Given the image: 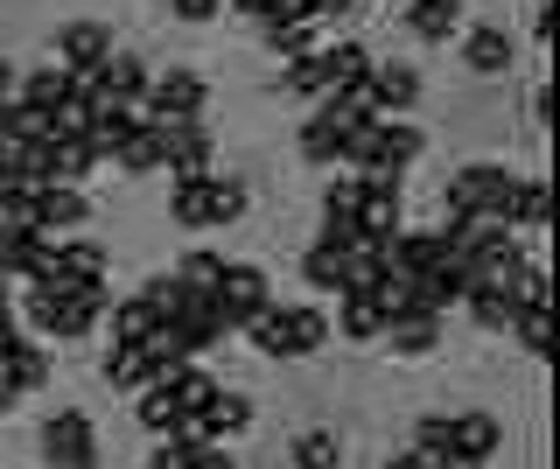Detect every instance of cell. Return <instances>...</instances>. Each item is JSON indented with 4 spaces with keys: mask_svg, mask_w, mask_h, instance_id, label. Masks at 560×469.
<instances>
[{
    "mask_svg": "<svg viewBox=\"0 0 560 469\" xmlns=\"http://www.w3.org/2000/svg\"><path fill=\"white\" fill-rule=\"evenodd\" d=\"M512 168H498V162H463L448 176L442 189V218H490V224H504V203H512Z\"/></svg>",
    "mask_w": 560,
    "mask_h": 469,
    "instance_id": "cell-1",
    "label": "cell"
},
{
    "mask_svg": "<svg viewBox=\"0 0 560 469\" xmlns=\"http://www.w3.org/2000/svg\"><path fill=\"white\" fill-rule=\"evenodd\" d=\"M43 462L49 469H98V427H92V413H78V407H57L43 421Z\"/></svg>",
    "mask_w": 560,
    "mask_h": 469,
    "instance_id": "cell-2",
    "label": "cell"
},
{
    "mask_svg": "<svg viewBox=\"0 0 560 469\" xmlns=\"http://www.w3.org/2000/svg\"><path fill=\"white\" fill-rule=\"evenodd\" d=\"M372 49H364L358 36H337V43H323V71H329V84H364L372 78Z\"/></svg>",
    "mask_w": 560,
    "mask_h": 469,
    "instance_id": "cell-23",
    "label": "cell"
},
{
    "mask_svg": "<svg viewBox=\"0 0 560 469\" xmlns=\"http://www.w3.org/2000/svg\"><path fill=\"white\" fill-rule=\"evenodd\" d=\"M288 337H294V357H315V351L329 343V316H323L315 302H294V308H288Z\"/></svg>",
    "mask_w": 560,
    "mask_h": 469,
    "instance_id": "cell-35",
    "label": "cell"
},
{
    "mask_svg": "<svg viewBox=\"0 0 560 469\" xmlns=\"http://www.w3.org/2000/svg\"><path fill=\"white\" fill-rule=\"evenodd\" d=\"M210 106V84L197 71H162V78H148V113H154V127H183V119H203Z\"/></svg>",
    "mask_w": 560,
    "mask_h": 469,
    "instance_id": "cell-5",
    "label": "cell"
},
{
    "mask_svg": "<svg viewBox=\"0 0 560 469\" xmlns=\"http://www.w3.org/2000/svg\"><path fill=\"white\" fill-rule=\"evenodd\" d=\"M280 92H294V98H323V92H329V71H323V49H315V57H294L288 71H280Z\"/></svg>",
    "mask_w": 560,
    "mask_h": 469,
    "instance_id": "cell-39",
    "label": "cell"
},
{
    "mask_svg": "<svg viewBox=\"0 0 560 469\" xmlns=\"http://www.w3.org/2000/svg\"><path fill=\"white\" fill-rule=\"evenodd\" d=\"M98 372H105V386H113V392H140V386H154V372H148V357H140V343H113Z\"/></svg>",
    "mask_w": 560,
    "mask_h": 469,
    "instance_id": "cell-27",
    "label": "cell"
},
{
    "mask_svg": "<svg viewBox=\"0 0 560 469\" xmlns=\"http://www.w3.org/2000/svg\"><path fill=\"white\" fill-rule=\"evenodd\" d=\"M323 211H358V168H329V183H323Z\"/></svg>",
    "mask_w": 560,
    "mask_h": 469,
    "instance_id": "cell-46",
    "label": "cell"
},
{
    "mask_svg": "<svg viewBox=\"0 0 560 469\" xmlns=\"http://www.w3.org/2000/svg\"><path fill=\"white\" fill-rule=\"evenodd\" d=\"M288 456H294V469H343V434L337 427H302Z\"/></svg>",
    "mask_w": 560,
    "mask_h": 469,
    "instance_id": "cell-25",
    "label": "cell"
},
{
    "mask_svg": "<svg viewBox=\"0 0 560 469\" xmlns=\"http://www.w3.org/2000/svg\"><path fill=\"white\" fill-rule=\"evenodd\" d=\"M162 154H168V176H210L218 141H210L203 119H183V127H162Z\"/></svg>",
    "mask_w": 560,
    "mask_h": 469,
    "instance_id": "cell-8",
    "label": "cell"
},
{
    "mask_svg": "<svg viewBox=\"0 0 560 469\" xmlns=\"http://www.w3.org/2000/svg\"><path fill=\"white\" fill-rule=\"evenodd\" d=\"M105 316H113V343H140V337H148L154 323H162V316H154L148 302H140V294H133V302H113Z\"/></svg>",
    "mask_w": 560,
    "mask_h": 469,
    "instance_id": "cell-40",
    "label": "cell"
},
{
    "mask_svg": "<svg viewBox=\"0 0 560 469\" xmlns=\"http://www.w3.org/2000/svg\"><path fill=\"white\" fill-rule=\"evenodd\" d=\"M22 316H28L35 337H57V343H70V337H92V329H98L92 308H84L78 294H57V288H28Z\"/></svg>",
    "mask_w": 560,
    "mask_h": 469,
    "instance_id": "cell-4",
    "label": "cell"
},
{
    "mask_svg": "<svg viewBox=\"0 0 560 469\" xmlns=\"http://www.w3.org/2000/svg\"><path fill=\"white\" fill-rule=\"evenodd\" d=\"M14 84H22V71H14V63L0 57V106H8V98H14Z\"/></svg>",
    "mask_w": 560,
    "mask_h": 469,
    "instance_id": "cell-54",
    "label": "cell"
},
{
    "mask_svg": "<svg viewBox=\"0 0 560 469\" xmlns=\"http://www.w3.org/2000/svg\"><path fill=\"white\" fill-rule=\"evenodd\" d=\"M162 386H168V399H175V413H203L210 399H218V378H210L197 357H183V364L162 378Z\"/></svg>",
    "mask_w": 560,
    "mask_h": 469,
    "instance_id": "cell-21",
    "label": "cell"
},
{
    "mask_svg": "<svg viewBox=\"0 0 560 469\" xmlns=\"http://www.w3.org/2000/svg\"><path fill=\"white\" fill-rule=\"evenodd\" d=\"M378 343L393 357H434V343H442V316H428V308H407V316H385Z\"/></svg>",
    "mask_w": 560,
    "mask_h": 469,
    "instance_id": "cell-12",
    "label": "cell"
},
{
    "mask_svg": "<svg viewBox=\"0 0 560 469\" xmlns=\"http://www.w3.org/2000/svg\"><path fill=\"white\" fill-rule=\"evenodd\" d=\"M407 448H413V456H428V462H448V456H455V442H448V413H428V421L413 427V442H407Z\"/></svg>",
    "mask_w": 560,
    "mask_h": 469,
    "instance_id": "cell-43",
    "label": "cell"
},
{
    "mask_svg": "<svg viewBox=\"0 0 560 469\" xmlns=\"http://www.w3.org/2000/svg\"><path fill=\"white\" fill-rule=\"evenodd\" d=\"M224 8H232V14H245V22H259V14H267V0H224Z\"/></svg>",
    "mask_w": 560,
    "mask_h": 469,
    "instance_id": "cell-55",
    "label": "cell"
},
{
    "mask_svg": "<svg viewBox=\"0 0 560 469\" xmlns=\"http://www.w3.org/2000/svg\"><path fill=\"white\" fill-rule=\"evenodd\" d=\"M343 14H358V0H308V22L315 28H337Z\"/></svg>",
    "mask_w": 560,
    "mask_h": 469,
    "instance_id": "cell-50",
    "label": "cell"
},
{
    "mask_svg": "<svg viewBox=\"0 0 560 469\" xmlns=\"http://www.w3.org/2000/svg\"><path fill=\"white\" fill-rule=\"evenodd\" d=\"M105 162H113L119 176H162V168H168V154H162V127H133L127 141L105 154Z\"/></svg>",
    "mask_w": 560,
    "mask_h": 469,
    "instance_id": "cell-17",
    "label": "cell"
},
{
    "mask_svg": "<svg viewBox=\"0 0 560 469\" xmlns=\"http://www.w3.org/2000/svg\"><path fill=\"white\" fill-rule=\"evenodd\" d=\"M477 469H490V462H477Z\"/></svg>",
    "mask_w": 560,
    "mask_h": 469,
    "instance_id": "cell-56",
    "label": "cell"
},
{
    "mask_svg": "<svg viewBox=\"0 0 560 469\" xmlns=\"http://www.w3.org/2000/svg\"><path fill=\"white\" fill-rule=\"evenodd\" d=\"M189 448H197V442H183V434H154L148 469H189Z\"/></svg>",
    "mask_w": 560,
    "mask_h": 469,
    "instance_id": "cell-47",
    "label": "cell"
},
{
    "mask_svg": "<svg viewBox=\"0 0 560 469\" xmlns=\"http://www.w3.org/2000/svg\"><path fill=\"white\" fill-rule=\"evenodd\" d=\"M218 316H224V329H245V316H259V308L273 302V281H267V267H253V259H224V281H218Z\"/></svg>",
    "mask_w": 560,
    "mask_h": 469,
    "instance_id": "cell-3",
    "label": "cell"
},
{
    "mask_svg": "<svg viewBox=\"0 0 560 469\" xmlns=\"http://www.w3.org/2000/svg\"><path fill=\"white\" fill-rule=\"evenodd\" d=\"M168 224H183V232H203V224H210L203 176H168Z\"/></svg>",
    "mask_w": 560,
    "mask_h": 469,
    "instance_id": "cell-24",
    "label": "cell"
},
{
    "mask_svg": "<svg viewBox=\"0 0 560 469\" xmlns=\"http://www.w3.org/2000/svg\"><path fill=\"white\" fill-rule=\"evenodd\" d=\"M14 98H22V106H35V113H57L63 98H70V71L43 63V71H28L22 84H14Z\"/></svg>",
    "mask_w": 560,
    "mask_h": 469,
    "instance_id": "cell-29",
    "label": "cell"
},
{
    "mask_svg": "<svg viewBox=\"0 0 560 469\" xmlns=\"http://www.w3.org/2000/svg\"><path fill=\"white\" fill-rule=\"evenodd\" d=\"M105 246H92V238H57V273H70V281H105Z\"/></svg>",
    "mask_w": 560,
    "mask_h": 469,
    "instance_id": "cell-32",
    "label": "cell"
},
{
    "mask_svg": "<svg viewBox=\"0 0 560 469\" xmlns=\"http://www.w3.org/2000/svg\"><path fill=\"white\" fill-rule=\"evenodd\" d=\"M267 28V49L280 63H294V57H315V49H323V28L315 22H259Z\"/></svg>",
    "mask_w": 560,
    "mask_h": 469,
    "instance_id": "cell-31",
    "label": "cell"
},
{
    "mask_svg": "<svg viewBox=\"0 0 560 469\" xmlns=\"http://www.w3.org/2000/svg\"><path fill=\"white\" fill-rule=\"evenodd\" d=\"M378 329H385V316H378L372 294H337V323H329V337H343V343H378Z\"/></svg>",
    "mask_w": 560,
    "mask_h": 469,
    "instance_id": "cell-19",
    "label": "cell"
},
{
    "mask_svg": "<svg viewBox=\"0 0 560 469\" xmlns=\"http://www.w3.org/2000/svg\"><path fill=\"white\" fill-rule=\"evenodd\" d=\"M133 421L148 427V434H175V421H183V413H175V399H168V386H162V378L133 392Z\"/></svg>",
    "mask_w": 560,
    "mask_h": 469,
    "instance_id": "cell-36",
    "label": "cell"
},
{
    "mask_svg": "<svg viewBox=\"0 0 560 469\" xmlns=\"http://www.w3.org/2000/svg\"><path fill=\"white\" fill-rule=\"evenodd\" d=\"M203 427H210V442H232V434H245V427H253V399H245V392H224V386H218V399L203 407Z\"/></svg>",
    "mask_w": 560,
    "mask_h": 469,
    "instance_id": "cell-28",
    "label": "cell"
},
{
    "mask_svg": "<svg viewBox=\"0 0 560 469\" xmlns=\"http://www.w3.org/2000/svg\"><path fill=\"white\" fill-rule=\"evenodd\" d=\"M358 238H364V218H358V211H323V246L350 253Z\"/></svg>",
    "mask_w": 560,
    "mask_h": 469,
    "instance_id": "cell-44",
    "label": "cell"
},
{
    "mask_svg": "<svg viewBox=\"0 0 560 469\" xmlns=\"http://www.w3.org/2000/svg\"><path fill=\"white\" fill-rule=\"evenodd\" d=\"M364 84H372L378 119H399V113H413V106H420V71H413V63H385V57H378Z\"/></svg>",
    "mask_w": 560,
    "mask_h": 469,
    "instance_id": "cell-11",
    "label": "cell"
},
{
    "mask_svg": "<svg viewBox=\"0 0 560 469\" xmlns=\"http://www.w3.org/2000/svg\"><path fill=\"white\" fill-rule=\"evenodd\" d=\"M113 57V28L105 22H70V28H57V71H70V78H92L98 63Z\"/></svg>",
    "mask_w": 560,
    "mask_h": 469,
    "instance_id": "cell-7",
    "label": "cell"
},
{
    "mask_svg": "<svg viewBox=\"0 0 560 469\" xmlns=\"http://www.w3.org/2000/svg\"><path fill=\"white\" fill-rule=\"evenodd\" d=\"M168 273H175V281H183L189 294H218V281H224V259L197 246V253H183V259H175Z\"/></svg>",
    "mask_w": 560,
    "mask_h": 469,
    "instance_id": "cell-38",
    "label": "cell"
},
{
    "mask_svg": "<svg viewBox=\"0 0 560 469\" xmlns=\"http://www.w3.org/2000/svg\"><path fill=\"white\" fill-rule=\"evenodd\" d=\"M302 281H308L315 294H343V253L315 238V246L302 253Z\"/></svg>",
    "mask_w": 560,
    "mask_h": 469,
    "instance_id": "cell-37",
    "label": "cell"
},
{
    "mask_svg": "<svg viewBox=\"0 0 560 469\" xmlns=\"http://www.w3.org/2000/svg\"><path fill=\"white\" fill-rule=\"evenodd\" d=\"M0 378H8L22 399L43 392V386H49V351H43V343H28V337H14L8 351H0Z\"/></svg>",
    "mask_w": 560,
    "mask_h": 469,
    "instance_id": "cell-16",
    "label": "cell"
},
{
    "mask_svg": "<svg viewBox=\"0 0 560 469\" xmlns=\"http://www.w3.org/2000/svg\"><path fill=\"white\" fill-rule=\"evenodd\" d=\"M547 218H553V189L533 183V176H518L512 183V203H504V224L518 232V224H547Z\"/></svg>",
    "mask_w": 560,
    "mask_h": 469,
    "instance_id": "cell-30",
    "label": "cell"
},
{
    "mask_svg": "<svg viewBox=\"0 0 560 469\" xmlns=\"http://www.w3.org/2000/svg\"><path fill=\"white\" fill-rule=\"evenodd\" d=\"M385 469H434V462L413 456V448H393V456H385Z\"/></svg>",
    "mask_w": 560,
    "mask_h": 469,
    "instance_id": "cell-53",
    "label": "cell"
},
{
    "mask_svg": "<svg viewBox=\"0 0 560 469\" xmlns=\"http://www.w3.org/2000/svg\"><path fill=\"white\" fill-rule=\"evenodd\" d=\"M448 442L463 462H490L504 448V427H498V413H448Z\"/></svg>",
    "mask_w": 560,
    "mask_h": 469,
    "instance_id": "cell-13",
    "label": "cell"
},
{
    "mask_svg": "<svg viewBox=\"0 0 560 469\" xmlns=\"http://www.w3.org/2000/svg\"><path fill=\"white\" fill-rule=\"evenodd\" d=\"M463 308H469V316H477V329H483V337H512V316H518V294H504V288H469L463 294Z\"/></svg>",
    "mask_w": 560,
    "mask_h": 469,
    "instance_id": "cell-20",
    "label": "cell"
},
{
    "mask_svg": "<svg viewBox=\"0 0 560 469\" xmlns=\"http://www.w3.org/2000/svg\"><path fill=\"white\" fill-rule=\"evenodd\" d=\"M358 218H364V232H399L407 224V189H399L393 168L358 176Z\"/></svg>",
    "mask_w": 560,
    "mask_h": 469,
    "instance_id": "cell-6",
    "label": "cell"
},
{
    "mask_svg": "<svg viewBox=\"0 0 560 469\" xmlns=\"http://www.w3.org/2000/svg\"><path fill=\"white\" fill-rule=\"evenodd\" d=\"M525 113H533V127H547V119H553V92H547V84L533 92V106H525Z\"/></svg>",
    "mask_w": 560,
    "mask_h": 469,
    "instance_id": "cell-52",
    "label": "cell"
},
{
    "mask_svg": "<svg viewBox=\"0 0 560 469\" xmlns=\"http://www.w3.org/2000/svg\"><path fill=\"white\" fill-rule=\"evenodd\" d=\"M203 197H210V224H238L245 203H253V189H245L238 176H218V168H210V176H203Z\"/></svg>",
    "mask_w": 560,
    "mask_h": 469,
    "instance_id": "cell-33",
    "label": "cell"
},
{
    "mask_svg": "<svg viewBox=\"0 0 560 469\" xmlns=\"http://www.w3.org/2000/svg\"><path fill=\"white\" fill-rule=\"evenodd\" d=\"M238 337H253V351H259V357H294L288 308H280V302H267L259 316H245V329H238Z\"/></svg>",
    "mask_w": 560,
    "mask_h": 469,
    "instance_id": "cell-22",
    "label": "cell"
},
{
    "mask_svg": "<svg viewBox=\"0 0 560 469\" xmlns=\"http://www.w3.org/2000/svg\"><path fill=\"white\" fill-rule=\"evenodd\" d=\"M189 469H238V456L224 442H197V448H189Z\"/></svg>",
    "mask_w": 560,
    "mask_h": 469,
    "instance_id": "cell-48",
    "label": "cell"
},
{
    "mask_svg": "<svg viewBox=\"0 0 560 469\" xmlns=\"http://www.w3.org/2000/svg\"><path fill=\"white\" fill-rule=\"evenodd\" d=\"M294 148H302V162H315V168H337V148H343V133L329 127L323 113H308V119H302V133H294Z\"/></svg>",
    "mask_w": 560,
    "mask_h": 469,
    "instance_id": "cell-34",
    "label": "cell"
},
{
    "mask_svg": "<svg viewBox=\"0 0 560 469\" xmlns=\"http://www.w3.org/2000/svg\"><path fill=\"white\" fill-rule=\"evenodd\" d=\"M168 14H175V22H218L224 0H168Z\"/></svg>",
    "mask_w": 560,
    "mask_h": 469,
    "instance_id": "cell-49",
    "label": "cell"
},
{
    "mask_svg": "<svg viewBox=\"0 0 560 469\" xmlns=\"http://www.w3.org/2000/svg\"><path fill=\"white\" fill-rule=\"evenodd\" d=\"M407 36L413 43H448V36H463V0H407Z\"/></svg>",
    "mask_w": 560,
    "mask_h": 469,
    "instance_id": "cell-15",
    "label": "cell"
},
{
    "mask_svg": "<svg viewBox=\"0 0 560 469\" xmlns=\"http://www.w3.org/2000/svg\"><path fill=\"white\" fill-rule=\"evenodd\" d=\"M378 141H385V168H393V176H399L407 162H420V154H428V133H420L407 113H399V119H378Z\"/></svg>",
    "mask_w": 560,
    "mask_h": 469,
    "instance_id": "cell-26",
    "label": "cell"
},
{
    "mask_svg": "<svg viewBox=\"0 0 560 469\" xmlns=\"http://www.w3.org/2000/svg\"><path fill=\"white\" fill-rule=\"evenodd\" d=\"M49 183H70V189H84L98 176V154H92V141H84V133H70V141H49Z\"/></svg>",
    "mask_w": 560,
    "mask_h": 469,
    "instance_id": "cell-18",
    "label": "cell"
},
{
    "mask_svg": "<svg viewBox=\"0 0 560 469\" xmlns=\"http://www.w3.org/2000/svg\"><path fill=\"white\" fill-rule=\"evenodd\" d=\"M259 22H308V0H267Z\"/></svg>",
    "mask_w": 560,
    "mask_h": 469,
    "instance_id": "cell-51",
    "label": "cell"
},
{
    "mask_svg": "<svg viewBox=\"0 0 560 469\" xmlns=\"http://www.w3.org/2000/svg\"><path fill=\"white\" fill-rule=\"evenodd\" d=\"M140 302H148V308H154V316H162V323H175V316H183V308H189V288L175 281V273H154V281L140 288Z\"/></svg>",
    "mask_w": 560,
    "mask_h": 469,
    "instance_id": "cell-42",
    "label": "cell"
},
{
    "mask_svg": "<svg viewBox=\"0 0 560 469\" xmlns=\"http://www.w3.org/2000/svg\"><path fill=\"white\" fill-rule=\"evenodd\" d=\"M512 337H518L533 357H547V351H553V308H518V316H512Z\"/></svg>",
    "mask_w": 560,
    "mask_h": 469,
    "instance_id": "cell-41",
    "label": "cell"
},
{
    "mask_svg": "<svg viewBox=\"0 0 560 469\" xmlns=\"http://www.w3.org/2000/svg\"><path fill=\"white\" fill-rule=\"evenodd\" d=\"M442 259H448V238L442 232H407V224H399L393 246H385V267H399V273H434Z\"/></svg>",
    "mask_w": 560,
    "mask_h": 469,
    "instance_id": "cell-14",
    "label": "cell"
},
{
    "mask_svg": "<svg viewBox=\"0 0 560 469\" xmlns=\"http://www.w3.org/2000/svg\"><path fill=\"white\" fill-rule=\"evenodd\" d=\"M463 63L477 78H504L518 63V43H512V28H498V22H477V28H463Z\"/></svg>",
    "mask_w": 560,
    "mask_h": 469,
    "instance_id": "cell-10",
    "label": "cell"
},
{
    "mask_svg": "<svg viewBox=\"0 0 560 469\" xmlns=\"http://www.w3.org/2000/svg\"><path fill=\"white\" fill-rule=\"evenodd\" d=\"M78 224H92V203H84V189H70V183H43V189H35V232L70 238Z\"/></svg>",
    "mask_w": 560,
    "mask_h": 469,
    "instance_id": "cell-9",
    "label": "cell"
},
{
    "mask_svg": "<svg viewBox=\"0 0 560 469\" xmlns=\"http://www.w3.org/2000/svg\"><path fill=\"white\" fill-rule=\"evenodd\" d=\"M0 232H35V189H8L0 197Z\"/></svg>",
    "mask_w": 560,
    "mask_h": 469,
    "instance_id": "cell-45",
    "label": "cell"
}]
</instances>
